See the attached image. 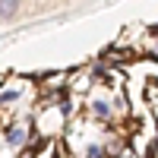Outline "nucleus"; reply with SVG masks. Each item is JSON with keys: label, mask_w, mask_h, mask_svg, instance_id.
Listing matches in <instances>:
<instances>
[{"label": "nucleus", "mask_w": 158, "mask_h": 158, "mask_svg": "<svg viewBox=\"0 0 158 158\" xmlns=\"http://www.w3.org/2000/svg\"><path fill=\"white\" fill-rule=\"evenodd\" d=\"M22 6V0H0V19H13L19 13Z\"/></svg>", "instance_id": "obj_1"}, {"label": "nucleus", "mask_w": 158, "mask_h": 158, "mask_svg": "<svg viewBox=\"0 0 158 158\" xmlns=\"http://www.w3.org/2000/svg\"><path fill=\"white\" fill-rule=\"evenodd\" d=\"M6 142H10V146H22V142H25V130L22 127H10L6 130Z\"/></svg>", "instance_id": "obj_2"}, {"label": "nucleus", "mask_w": 158, "mask_h": 158, "mask_svg": "<svg viewBox=\"0 0 158 158\" xmlns=\"http://www.w3.org/2000/svg\"><path fill=\"white\" fill-rule=\"evenodd\" d=\"M92 111H95L98 117H104V120L111 117V108H108V101H95V104H92Z\"/></svg>", "instance_id": "obj_3"}]
</instances>
